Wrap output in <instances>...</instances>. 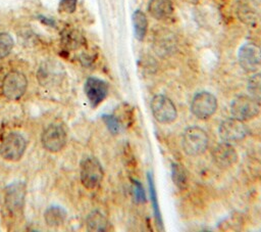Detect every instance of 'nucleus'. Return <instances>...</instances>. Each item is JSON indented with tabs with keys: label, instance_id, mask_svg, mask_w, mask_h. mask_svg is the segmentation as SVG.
<instances>
[{
	"label": "nucleus",
	"instance_id": "f257e3e1",
	"mask_svg": "<svg viewBox=\"0 0 261 232\" xmlns=\"http://www.w3.org/2000/svg\"><path fill=\"white\" fill-rule=\"evenodd\" d=\"M208 146L207 133L198 126L187 128L181 137V147L189 155H198L203 153Z\"/></svg>",
	"mask_w": 261,
	"mask_h": 232
},
{
	"label": "nucleus",
	"instance_id": "f03ea898",
	"mask_svg": "<svg viewBox=\"0 0 261 232\" xmlns=\"http://www.w3.org/2000/svg\"><path fill=\"white\" fill-rule=\"evenodd\" d=\"M27 147L25 138L17 132L8 133L1 141L0 155L8 161L19 160Z\"/></svg>",
	"mask_w": 261,
	"mask_h": 232
},
{
	"label": "nucleus",
	"instance_id": "7ed1b4c3",
	"mask_svg": "<svg viewBox=\"0 0 261 232\" xmlns=\"http://www.w3.org/2000/svg\"><path fill=\"white\" fill-rule=\"evenodd\" d=\"M230 113L232 118L240 121H250L260 113V104L251 96L241 95L231 101Z\"/></svg>",
	"mask_w": 261,
	"mask_h": 232
},
{
	"label": "nucleus",
	"instance_id": "20e7f679",
	"mask_svg": "<svg viewBox=\"0 0 261 232\" xmlns=\"http://www.w3.org/2000/svg\"><path fill=\"white\" fill-rule=\"evenodd\" d=\"M103 176V168L96 157L88 156L81 161V182L87 189L98 187Z\"/></svg>",
	"mask_w": 261,
	"mask_h": 232
},
{
	"label": "nucleus",
	"instance_id": "39448f33",
	"mask_svg": "<svg viewBox=\"0 0 261 232\" xmlns=\"http://www.w3.org/2000/svg\"><path fill=\"white\" fill-rule=\"evenodd\" d=\"M28 81L25 76L17 71H12L6 74L2 80V94L10 100L19 99L25 92Z\"/></svg>",
	"mask_w": 261,
	"mask_h": 232
},
{
	"label": "nucleus",
	"instance_id": "423d86ee",
	"mask_svg": "<svg viewBox=\"0 0 261 232\" xmlns=\"http://www.w3.org/2000/svg\"><path fill=\"white\" fill-rule=\"evenodd\" d=\"M217 109V99L216 97L208 92L201 91L195 94L191 102V111L192 113L200 119L206 120L209 119Z\"/></svg>",
	"mask_w": 261,
	"mask_h": 232
},
{
	"label": "nucleus",
	"instance_id": "0eeeda50",
	"mask_svg": "<svg viewBox=\"0 0 261 232\" xmlns=\"http://www.w3.org/2000/svg\"><path fill=\"white\" fill-rule=\"evenodd\" d=\"M65 76V71L61 63L55 60H46L42 64H40L37 79L40 85L44 87H53L57 86L60 82H62Z\"/></svg>",
	"mask_w": 261,
	"mask_h": 232
},
{
	"label": "nucleus",
	"instance_id": "6e6552de",
	"mask_svg": "<svg viewBox=\"0 0 261 232\" xmlns=\"http://www.w3.org/2000/svg\"><path fill=\"white\" fill-rule=\"evenodd\" d=\"M153 117L162 124L172 123L176 117L177 111L173 102L165 95H155L150 103Z\"/></svg>",
	"mask_w": 261,
	"mask_h": 232
},
{
	"label": "nucleus",
	"instance_id": "1a4fd4ad",
	"mask_svg": "<svg viewBox=\"0 0 261 232\" xmlns=\"http://www.w3.org/2000/svg\"><path fill=\"white\" fill-rule=\"evenodd\" d=\"M43 147L50 152L60 151L66 143V131L61 124H51L41 136Z\"/></svg>",
	"mask_w": 261,
	"mask_h": 232
},
{
	"label": "nucleus",
	"instance_id": "9d476101",
	"mask_svg": "<svg viewBox=\"0 0 261 232\" xmlns=\"http://www.w3.org/2000/svg\"><path fill=\"white\" fill-rule=\"evenodd\" d=\"M24 195H25V185L21 181H15L4 190V204L6 210L12 214L16 215L20 213L24 205Z\"/></svg>",
	"mask_w": 261,
	"mask_h": 232
},
{
	"label": "nucleus",
	"instance_id": "9b49d317",
	"mask_svg": "<svg viewBox=\"0 0 261 232\" xmlns=\"http://www.w3.org/2000/svg\"><path fill=\"white\" fill-rule=\"evenodd\" d=\"M218 134L224 142H237L243 140L248 134V128L243 121L229 118L222 121L218 127Z\"/></svg>",
	"mask_w": 261,
	"mask_h": 232
},
{
	"label": "nucleus",
	"instance_id": "f8f14e48",
	"mask_svg": "<svg viewBox=\"0 0 261 232\" xmlns=\"http://www.w3.org/2000/svg\"><path fill=\"white\" fill-rule=\"evenodd\" d=\"M238 59L246 72H254L261 64V48L253 42H247L240 47Z\"/></svg>",
	"mask_w": 261,
	"mask_h": 232
},
{
	"label": "nucleus",
	"instance_id": "ddd939ff",
	"mask_svg": "<svg viewBox=\"0 0 261 232\" xmlns=\"http://www.w3.org/2000/svg\"><path fill=\"white\" fill-rule=\"evenodd\" d=\"M211 155L214 165L220 170H227L238 161L237 150L230 143L224 141L213 148Z\"/></svg>",
	"mask_w": 261,
	"mask_h": 232
},
{
	"label": "nucleus",
	"instance_id": "4468645a",
	"mask_svg": "<svg viewBox=\"0 0 261 232\" xmlns=\"http://www.w3.org/2000/svg\"><path fill=\"white\" fill-rule=\"evenodd\" d=\"M85 94L93 107L99 105L108 94V84L98 78L90 77L84 86Z\"/></svg>",
	"mask_w": 261,
	"mask_h": 232
},
{
	"label": "nucleus",
	"instance_id": "2eb2a0df",
	"mask_svg": "<svg viewBox=\"0 0 261 232\" xmlns=\"http://www.w3.org/2000/svg\"><path fill=\"white\" fill-rule=\"evenodd\" d=\"M149 13L158 20L167 19L173 13V5L170 0H150L148 3Z\"/></svg>",
	"mask_w": 261,
	"mask_h": 232
},
{
	"label": "nucleus",
	"instance_id": "dca6fc26",
	"mask_svg": "<svg viewBox=\"0 0 261 232\" xmlns=\"http://www.w3.org/2000/svg\"><path fill=\"white\" fill-rule=\"evenodd\" d=\"M44 219L49 227H59L66 220V211L59 205H51L45 211Z\"/></svg>",
	"mask_w": 261,
	"mask_h": 232
},
{
	"label": "nucleus",
	"instance_id": "f3484780",
	"mask_svg": "<svg viewBox=\"0 0 261 232\" xmlns=\"http://www.w3.org/2000/svg\"><path fill=\"white\" fill-rule=\"evenodd\" d=\"M85 40L81 33L75 30H64L61 35V43L65 50H74L84 44Z\"/></svg>",
	"mask_w": 261,
	"mask_h": 232
},
{
	"label": "nucleus",
	"instance_id": "a211bd4d",
	"mask_svg": "<svg viewBox=\"0 0 261 232\" xmlns=\"http://www.w3.org/2000/svg\"><path fill=\"white\" fill-rule=\"evenodd\" d=\"M133 26L135 37L139 41L144 40L148 30V19L142 10L137 9L133 13Z\"/></svg>",
	"mask_w": 261,
	"mask_h": 232
},
{
	"label": "nucleus",
	"instance_id": "6ab92c4d",
	"mask_svg": "<svg viewBox=\"0 0 261 232\" xmlns=\"http://www.w3.org/2000/svg\"><path fill=\"white\" fill-rule=\"evenodd\" d=\"M147 179H148V185H149V190H150L151 204H152V207H153L156 223H157L158 227L160 229H162L163 228L162 218H161V214H160V208H159V203H158V198H157V192H156V189H155V184H154L153 176H152L151 173H148Z\"/></svg>",
	"mask_w": 261,
	"mask_h": 232
},
{
	"label": "nucleus",
	"instance_id": "aec40b11",
	"mask_svg": "<svg viewBox=\"0 0 261 232\" xmlns=\"http://www.w3.org/2000/svg\"><path fill=\"white\" fill-rule=\"evenodd\" d=\"M107 226V219L99 211L92 212L87 218V227L90 231H105Z\"/></svg>",
	"mask_w": 261,
	"mask_h": 232
},
{
	"label": "nucleus",
	"instance_id": "412c9836",
	"mask_svg": "<svg viewBox=\"0 0 261 232\" xmlns=\"http://www.w3.org/2000/svg\"><path fill=\"white\" fill-rule=\"evenodd\" d=\"M171 178L179 189H185L188 184V175L182 166L176 163L171 164Z\"/></svg>",
	"mask_w": 261,
	"mask_h": 232
},
{
	"label": "nucleus",
	"instance_id": "4be33fe9",
	"mask_svg": "<svg viewBox=\"0 0 261 232\" xmlns=\"http://www.w3.org/2000/svg\"><path fill=\"white\" fill-rule=\"evenodd\" d=\"M247 89L251 97L261 100V73H256L249 78Z\"/></svg>",
	"mask_w": 261,
	"mask_h": 232
},
{
	"label": "nucleus",
	"instance_id": "5701e85b",
	"mask_svg": "<svg viewBox=\"0 0 261 232\" xmlns=\"http://www.w3.org/2000/svg\"><path fill=\"white\" fill-rule=\"evenodd\" d=\"M13 38L8 33H0V58L7 56L13 48Z\"/></svg>",
	"mask_w": 261,
	"mask_h": 232
},
{
	"label": "nucleus",
	"instance_id": "b1692460",
	"mask_svg": "<svg viewBox=\"0 0 261 232\" xmlns=\"http://www.w3.org/2000/svg\"><path fill=\"white\" fill-rule=\"evenodd\" d=\"M102 120H103L104 124L106 125V127L108 128V130L112 134H117L120 131V123H119L118 119L115 115H113V114H103Z\"/></svg>",
	"mask_w": 261,
	"mask_h": 232
},
{
	"label": "nucleus",
	"instance_id": "393cba45",
	"mask_svg": "<svg viewBox=\"0 0 261 232\" xmlns=\"http://www.w3.org/2000/svg\"><path fill=\"white\" fill-rule=\"evenodd\" d=\"M132 184H133V192L134 196L137 202H146V193L143 188V185L141 182L138 180L132 179Z\"/></svg>",
	"mask_w": 261,
	"mask_h": 232
},
{
	"label": "nucleus",
	"instance_id": "a878e982",
	"mask_svg": "<svg viewBox=\"0 0 261 232\" xmlns=\"http://www.w3.org/2000/svg\"><path fill=\"white\" fill-rule=\"evenodd\" d=\"M77 0H60L59 9L62 12L72 13L76 8Z\"/></svg>",
	"mask_w": 261,
	"mask_h": 232
},
{
	"label": "nucleus",
	"instance_id": "bb28decb",
	"mask_svg": "<svg viewBox=\"0 0 261 232\" xmlns=\"http://www.w3.org/2000/svg\"><path fill=\"white\" fill-rule=\"evenodd\" d=\"M39 20L46 25V26H50V27H55V20L51 17H47V16H44V15H39Z\"/></svg>",
	"mask_w": 261,
	"mask_h": 232
},
{
	"label": "nucleus",
	"instance_id": "cd10ccee",
	"mask_svg": "<svg viewBox=\"0 0 261 232\" xmlns=\"http://www.w3.org/2000/svg\"><path fill=\"white\" fill-rule=\"evenodd\" d=\"M0 87H1V85H0Z\"/></svg>",
	"mask_w": 261,
	"mask_h": 232
}]
</instances>
